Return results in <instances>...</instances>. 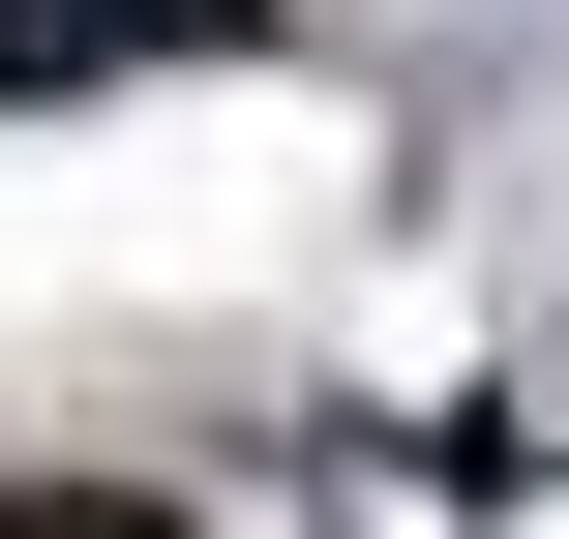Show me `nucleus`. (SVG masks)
I'll list each match as a JSON object with an SVG mask.
<instances>
[{
	"instance_id": "f257e3e1",
	"label": "nucleus",
	"mask_w": 569,
	"mask_h": 539,
	"mask_svg": "<svg viewBox=\"0 0 569 539\" xmlns=\"http://www.w3.org/2000/svg\"><path fill=\"white\" fill-rule=\"evenodd\" d=\"M180 30H240V0H0V90H90V60H180Z\"/></svg>"
},
{
	"instance_id": "f03ea898",
	"label": "nucleus",
	"mask_w": 569,
	"mask_h": 539,
	"mask_svg": "<svg viewBox=\"0 0 569 539\" xmlns=\"http://www.w3.org/2000/svg\"><path fill=\"white\" fill-rule=\"evenodd\" d=\"M0 539H180L150 480H0Z\"/></svg>"
}]
</instances>
